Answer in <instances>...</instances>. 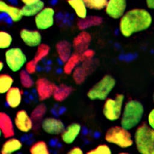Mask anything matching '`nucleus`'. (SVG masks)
Returning a JSON list of instances; mask_svg holds the SVG:
<instances>
[{"mask_svg": "<svg viewBox=\"0 0 154 154\" xmlns=\"http://www.w3.org/2000/svg\"><path fill=\"white\" fill-rule=\"evenodd\" d=\"M5 60L8 67L14 72L21 70L27 63L26 55L18 47L8 49L5 53Z\"/></svg>", "mask_w": 154, "mask_h": 154, "instance_id": "nucleus-7", "label": "nucleus"}, {"mask_svg": "<svg viewBox=\"0 0 154 154\" xmlns=\"http://www.w3.org/2000/svg\"><path fill=\"white\" fill-rule=\"evenodd\" d=\"M126 7V0H108L104 10L111 18L118 19L125 13Z\"/></svg>", "mask_w": 154, "mask_h": 154, "instance_id": "nucleus-10", "label": "nucleus"}, {"mask_svg": "<svg viewBox=\"0 0 154 154\" xmlns=\"http://www.w3.org/2000/svg\"><path fill=\"white\" fill-rule=\"evenodd\" d=\"M14 123L8 114L4 112H1L0 129L1 134L4 138L7 139L14 137L15 134Z\"/></svg>", "mask_w": 154, "mask_h": 154, "instance_id": "nucleus-17", "label": "nucleus"}, {"mask_svg": "<svg viewBox=\"0 0 154 154\" xmlns=\"http://www.w3.org/2000/svg\"><path fill=\"white\" fill-rule=\"evenodd\" d=\"M149 125L154 129V108L149 112L147 117Z\"/></svg>", "mask_w": 154, "mask_h": 154, "instance_id": "nucleus-37", "label": "nucleus"}, {"mask_svg": "<svg viewBox=\"0 0 154 154\" xmlns=\"http://www.w3.org/2000/svg\"><path fill=\"white\" fill-rule=\"evenodd\" d=\"M20 2L23 4H31V3H33V2H37L39 0H20Z\"/></svg>", "mask_w": 154, "mask_h": 154, "instance_id": "nucleus-40", "label": "nucleus"}, {"mask_svg": "<svg viewBox=\"0 0 154 154\" xmlns=\"http://www.w3.org/2000/svg\"><path fill=\"white\" fill-rule=\"evenodd\" d=\"M125 97L122 94H117L114 99L107 98L103 103L102 112L104 117L109 121L118 120L122 115Z\"/></svg>", "mask_w": 154, "mask_h": 154, "instance_id": "nucleus-6", "label": "nucleus"}, {"mask_svg": "<svg viewBox=\"0 0 154 154\" xmlns=\"http://www.w3.org/2000/svg\"><path fill=\"white\" fill-rule=\"evenodd\" d=\"M88 9L92 10H104L108 0H84Z\"/></svg>", "mask_w": 154, "mask_h": 154, "instance_id": "nucleus-32", "label": "nucleus"}, {"mask_svg": "<svg viewBox=\"0 0 154 154\" xmlns=\"http://www.w3.org/2000/svg\"><path fill=\"white\" fill-rule=\"evenodd\" d=\"M12 42L13 37L10 33L2 30L0 31V48L1 49L9 48Z\"/></svg>", "mask_w": 154, "mask_h": 154, "instance_id": "nucleus-33", "label": "nucleus"}, {"mask_svg": "<svg viewBox=\"0 0 154 154\" xmlns=\"http://www.w3.org/2000/svg\"><path fill=\"white\" fill-rule=\"evenodd\" d=\"M23 91L18 87L13 86L5 93V100L8 106L11 108H16L21 103Z\"/></svg>", "mask_w": 154, "mask_h": 154, "instance_id": "nucleus-19", "label": "nucleus"}, {"mask_svg": "<svg viewBox=\"0 0 154 154\" xmlns=\"http://www.w3.org/2000/svg\"><path fill=\"white\" fill-rule=\"evenodd\" d=\"M103 22V18L97 15L87 16L82 19H79L76 26L80 31L87 30L88 28L98 26Z\"/></svg>", "mask_w": 154, "mask_h": 154, "instance_id": "nucleus-21", "label": "nucleus"}, {"mask_svg": "<svg viewBox=\"0 0 154 154\" xmlns=\"http://www.w3.org/2000/svg\"><path fill=\"white\" fill-rule=\"evenodd\" d=\"M95 52L91 49H87L80 54L81 63L93 60Z\"/></svg>", "mask_w": 154, "mask_h": 154, "instance_id": "nucleus-35", "label": "nucleus"}, {"mask_svg": "<svg viewBox=\"0 0 154 154\" xmlns=\"http://www.w3.org/2000/svg\"><path fill=\"white\" fill-rule=\"evenodd\" d=\"M0 11L6 14L14 22L20 21L23 17L22 9L4 0L0 1Z\"/></svg>", "mask_w": 154, "mask_h": 154, "instance_id": "nucleus-18", "label": "nucleus"}, {"mask_svg": "<svg viewBox=\"0 0 154 154\" xmlns=\"http://www.w3.org/2000/svg\"><path fill=\"white\" fill-rule=\"evenodd\" d=\"M37 66L35 65L34 63H32L31 62V61H28L26 64H25V70L29 74L32 75L35 73V72L37 71Z\"/></svg>", "mask_w": 154, "mask_h": 154, "instance_id": "nucleus-36", "label": "nucleus"}, {"mask_svg": "<svg viewBox=\"0 0 154 154\" xmlns=\"http://www.w3.org/2000/svg\"><path fill=\"white\" fill-rule=\"evenodd\" d=\"M22 41L28 46L37 47L42 43V35L38 30L23 28L20 31Z\"/></svg>", "mask_w": 154, "mask_h": 154, "instance_id": "nucleus-14", "label": "nucleus"}, {"mask_svg": "<svg viewBox=\"0 0 154 154\" xmlns=\"http://www.w3.org/2000/svg\"><path fill=\"white\" fill-rule=\"evenodd\" d=\"M50 46L46 43H41L37 47V50L33 58L31 60V62L37 66L43 58L46 57L50 52Z\"/></svg>", "mask_w": 154, "mask_h": 154, "instance_id": "nucleus-27", "label": "nucleus"}, {"mask_svg": "<svg viewBox=\"0 0 154 154\" xmlns=\"http://www.w3.org/2000/svg\"><path fill=\"white\" fill-rule=\"evenodd\" d=\"M116 84V79L112 76L105 75L88 91L87 96L93 100H105L114 89Z\"/></svg>", "mask_w": 154, "mask_h": 154, "instance_id": "nucleus-5", "label": "nucleus"}, {"mask_svg": "<svg viewBox=\"0 0 154 154\" xmlns=\"http://www.w3.org/2000/svg\"><path fill=\"white\" fill-rule=\"evenodd\" d=\"M152 22L151 14L144 8H132L128 10L120 19L119 31L125 37L148 29Z\"/></svg>", "mask_w": 154, "mask_h": 154, "instance_id": "nucleus-1", "label": "nucleus"}, {"mask_svg": "<svg viewBox=\"0 0 154 154\" xmlns=\"http://www.w3.org/2000/svg\"><path fill=\"white\" fill-rule=\"evenodd\" d=\"M146 4L147 8L154 9V0H146Z\"/></svg>", "mask_w": 154, "mask_h": 154, "instance_id": "nucleus-39", "label": "nucleus"}, {"mask_svg": "<svg viewBox=\"0 0 154 154\" xmlns=\"http://www.w3.org/2000/svg\"><path fill=\"white\" fill-rule=\"evenodd\" d=\"M13 78L9 75L2 73L0 75V93L5 94L12 87Z\"/></svg>", "mask_w": 154, "mask_h": 154, "instance_id": "nucleus-28", "label": "nucleus"}, {"mask_svg": "<svg viewBox=\"0 0 154 154\" xmlns=\"http://www.w3.org/2000/svg\"><path fill=\"white\" fill-rule=\"evenodd\" d=\"M134 140L138 152L142 154H154V129L143 123L135 132Z\"/></svg>", "mask_w": 154, "mask_h": 154, "instance_id": "nucleus-3", "label": "nucleus"}, {"mask_svg": "<svg viewBox=\"0 0 154 154\" xmlns=\"http://www.w3.org/2000/svg\"><path fill=\"white\" fill-rule=\"evenodd\" d=\"M69 154H82L83 153V151L81 148L79 147H73L72 148L69 152Z\"/></svg>", "mask_w": 154, "mask_h": 154, "instance_id": "nucleus-38", "label": "nucleus"}, {"mask_svg": "<svg viewBox=\"0 0 154 154\" xmlns=\"http://www.w3.org/2000/svg\"><path fill=\"white\" fill-rule=\"evenodd\" d=\"M87 154H110L111 150L110 147L106 144H99L96 147L87 152Z\"/></svg>", "mask_w": 154, "mask_h": 154, "instance_id": "nucleus-34", "label": "nucleus"}, {"mask_svg": "<svg viewBox=\"0 0 154 154\" xmlns=\"http://www.w3.org/2000/svg\"><path fill=\"white\" fill-rule=\"evenodd\" d=\"M81 62L80 54L78 52L73 53L69 59L64 63L63 70L66 75L72 74L74 70Z\"/></svg>", "mask_w": 154, "mask_h": 154, "instance_id": "nucleus-26", "label": "nucleus"}, {"mask_svg": "<svg viewBox=\"0 0 154 154\" xmlns=\"http://www.w3.org/2000/svg\"><path fill=\"white\" fill-rule=\"evenodd\" d=\"M16 128L23 133H28L31 131L34 126V121L30 115L24 109L19 110L14 120Z\"/></svg>", "mask_w": 154, "mask_h": 154, "instance_id": "nucleus-13", "label": "nucleus"}, {"mask_svg": "<svg viewBox=\"0 0 154 154\" xmlns=\"http://www.w3.org/2000/svg\"><path fill=\"white\" fill-rule=\"evenodd\" d=\"M55 9L50 6H45L35 16L34 23L38 30H46L51 28L55 23Z\"/></svg>", "mask_w": 154, "mask_h": 154, "instance_id": "nucleus-8", "label": "nucleus"}, {"mask_svg": "<svg viewBox=\"0 0 154 154\" xmlns=\"http://www.w3.org/2000/svg\"><path fill=\"white\" fill-rule=\"evenodd\" d=\"M19 79L20 84L24 88H31L35 84L31 76V74L28 73L25 70H22L20 71L19 74Z\"/></svg>", "mask_w": 154, "mask_h": 154, "instance_id": "nucleus-30", "label": "nucleus"}, {"mask_svg": "<svg viewBox=\"0 0 154 154\" xmlns=\"http://www.w3.org/2000/svg\"><path fill=\"white\" fill-rule=\"evenodd\" d=\"M73 91V88L70 85L66 84H60L57 85L52 97L54 100L58 102H61L67 99Z\"/></svg>", "mask_w": 154, "mask_h": 154, "instance_id": "nucleus-25", "label": "nucleus"}, {"mask_svg": "<svg viewBox=\"0 0 154 154\" xmlns=\"http://www.w3.org/2000/svg\"><path fill=\"white\" fill-rule=\"evenodd\" d=\"M47 112V107L44 103L37 105L31 111V117L33 121L38 122L43 119Z\"/></svg>", "mask_w": 154, "mask_h": 154, "instance_id": "nucleus-31", "label": "nucleus"}, {"mask_svg": "<svg viewBox=\"0 0 154 154\" xmlns=\"http://www.w3.org/2000/svg\"><path fill=\"white\" fill-rule=\"evenodd\" d=\"M67 2L79 19L84 18L87 16L88 8L84 0H67Z\"/></svg>", "mask_w": 154, "mask_h": 154, "instance_id": "nucleus-24", "label": "nucleus"}, {"mask_svg": "<svg viewBox=\"0 0 154 154\" xmlns=\"http://www.w3.org/2000/svg\"><path fill=\"white\" fill-rule=\"evenodd\" d=\"M45 7V2L42 0H39L31 4H25L21 7V9L23 16L29 17L35 16Z\"/></svg>", "mask_w": 154, "mask_h": 154, "instance_id": "nucleus-23", "label": "nucleus"}, {"mask_svg": "<svg viewBox=\"0 0 154 154\" xmlns=\"http://www.w3.org/2000/svg\"><path fill=\"white\" fill-rule=\"evenodd\" d=\"M31 154H49L50 153L48 144L44 141H38L33 143L30 149Z\"/></svg>", "mask_w": 154, "mask_h": 154, "instance_id": "nucleus-29", "label": "nucleus"}, {"mask_svg": "<svg viewBox=\"0 0 154 154\" xmlns=\"http://www.w3.org/2000/svg\"><path fill=\"white\" fill-rule=\"evenodd\" d=\"M36 92L40 101H44L52 96L56 85L46 78L41 77L35 82Z\"/></svg>", "mask_w": 154, "mask_h": 154, "instance_id": "nucleus-9", "label": "nucleus"}, {"mask_svg": "<svg viewBox=\"0 0 154 154\" xmlns=\"http://www.w3.org/2000/svg\"><path fill=\"white\" fill-rule=\"evenodd\" d=\"M96 63L93 60L83 62L82 65L78 66L72 73V77L76 84H82L87 77L96 68Z\"/></svg>", "mask_w": 154, "mask_h": 154, "instance_id": "nucleus-11", "label": "nucleus"}, {"mask_svg": "<svg viewBox=\"0 0 154 154\" xmlns=\"http://www.w3.org/2000/svg\"><path fill=\"white\" fill-rule=\"evenodd\" d=\"M72 45L69 41L62 40L55 45V50L59 59L65 63L71 56L72 53Z\"/></svg>", "mask_w": 154, "mask_h": 154, "instance_id": "nucleus-20", "label": "nucleus"}, {"mask_svg": "<svg viewBox=\"0 0 154 154\" xmlns=\"http://www.w3.org/2000/svg\"><path fill=\"white\" fill-rule=\"evenodd\" d=\"M22 146V143L19 139L13 137L7 138L3 143L1 149V153L2 154H11L20 150Z\"/></svg>", "mask_w": 154, "mask_h": 154, "instance_id": "nucleus-22", "label": "nucleus"}, {"mask_svg": "<svg viewBox=\"0 0 154 154\" xmlns=\"http://www.w3.org/2000/svg\"><path fill=\"white\" fill-rule=\"evenodd\" d=\"M41 128L43 131L50 135H60L65 129L64 123L59 119L48 117L42 120Z\"/></svg>", "mask_w": 154, "mask_h": 154, "instance_id": "nucleus-12", "label": "nucleus"}, {"mask_svg": "<svg viewBox=\"0 0 154 154\" xmlns=\"http://www.w3.org/2000/svg\"><path fill=\"white\" fill-rule=\"evenodd\" d=\"M92 37L90 32L86 30L81 31L73 39L72 45L75 52L81 54L88 49L91 42Z\"/></svg>", "mask_w": 154, "mask_h": 154, "instance_id": "nucleus-15", "label": "nucleus"}, {"mask_svg": "<svg viewBox=\"0 0 154 154\" xmlns=\"http://www.w3.org/2000/svg\"><path fill=\"white\" fill-rule=\"evenodd\" d=\"M4 63H3L2 61H1V62H0V70H1V71L2 70V69H3V68H4Z\"/></svg>", "mask_w": 154, "mask_h": 154, "instance_id": "nucleus-41", "label": "nucleus"}, {"mask_svg": "<svg viewBox=\"0 0 154 154\" xmlns=\"http://www.w3.org/2000/svg\"><path fill=\"white\" fill-rule=\"evenodd\" d=\"M105 140L108 143L126 149L131 147L134 141L131 134L128 129L122 126H115L109 128L105 134Z\"/></svg>", "mask_w": 154, "mask_h": 154, "instance_id": "nucleus-4", "label": "nucleus"}, {"mask_svg": "<svg viewBox=\"0 0 154 154\" xmlns=\"http://www.w3.org/2000/svg\"><path fill=\"white\" fill-rule=\"evenodd\" d=\"M81 129V126L78 123L70 124L60 134L62 141L67 144H72L80 134Z\"/></svg>", "mask_w": 154, "mask_h": 154, "instance_id": "nucleus-16", "label": "nucleus"}, {"mask_svg": "<svg viewBox=\"0 0 154 154\" xmlns=\"http://www.w3.org/2000/svg\"><path fill=\"white\" fill-rule=\"evenodd\" d=\"M153 102H154V92H153Z\"/></svg>", "mask_w": 154, "mask_h": 154, "instance_id": "nucleus-42", "label": "nucleus"}, {"mask_svg": "<svg viewBox=\"0 0 154 154\" xmlns=\"http://www.w3.org/2000/svg\"><path fill=\"white\" fill-rule=\"evenodd\" d=\"M144 114L143 104L136 100L128 101L123 108L120 124L123 128L129 130L138 125Z\"/></svg>", "mask_w": 154, "mask_h": 154, "instance_id": "nucleus-2", "label": "nucleus"}]
</instances>
